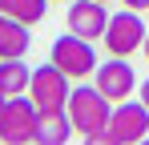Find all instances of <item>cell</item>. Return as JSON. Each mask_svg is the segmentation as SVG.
<instances>
[{
	"label": "cell",
	"instance_id": "6da1fadb",
	"mask_svg": "<svg viewBox=\"0 0 149 145\" xmlns=\"http://www.w3.org/2000/svg\"><path fill=\"white\" fill-rule=\"evenodd\" d=\"M69 121H73V129L85 137V141H97L101 133L109 129V117H113V101L101 93L97 85H77L73 93H69Z\"/></svg>",
	"mask_w": 149,
	"mask_h": 145
},
{
	"label": "cell",
	"instance_id": "7a4b0ae2",
	"mask_svg": "<svg viewBox=\"0 0 149 145\" xmlns=\"http://www.w3.org/2000/svg\"><path fill=\"white\" fill-rule=\"evenodd\" d=\"M49 61L61 72H69L73 81H85V77L97 72V48H93V40H85V36H77V32H65V36L52 40Z\"/></svg>",
	"mask_w": 149,
	"mask_h": 145
},
{
	"label": "cell",
	"instance_id": "3957f363",
	"mask_svg": "<svg viewBox=\"0 0 149 145\" xmlns=\"http://www.w3.org/2000/svg\"><path fill=\"white\" fill-rule=\"evenodd\" d=\"M149 137V109L145 101H121V105H113V117H109V129L101 133L93 145H129V141H141Z\"/></svg>",
	"mask_w": 149,
	"mask_h": 145
},
{
	"label": "cell",
	"instance_id": "277c9868",
	"mask_svg": "<svg viewBox=\"0 0 149 145\" xmlns=\"http://www.w3.org/2000/svg\"><path fill=\"white\" fill-rule=\"evenodd\" d=\"M36 125H40V109L28 93L20 97H8L4 113H0V141L8 145H24V141H36Z\"/></svg>",
	"mask_w": 149,
	"mask_h": 145
},
{
	"label": "cell",
	"instance_id": "5b68a950",
	"mask_svg": "<svg viewBox=\"0 0 149 145\" xmlns=\"http://www.w3.org/2000/svg\"><path fill=\"white\" fill-rule=\"evenodd\" d=\"M73 77L69 72H61L56 65H40V69H32V85H28V97L36 101V109L40 113H49V109H65L69 105V93H73V85H69Z\"/></svg>",
	"mask_w": 149,
	"mask_h": 145
},
{
	"label": "cell",
	"instance_id": "8992f818",
	"mask_svg": "<svg viewBox=\"0 0 149 145\" xmlns=\"http://www.w3.org/2000/svg\"><path fill=\"white\" fill-rule=\"evenodd\" d=\"M145 20L137 16V8H125V12H113L109 16V28H105V52L109 56H129L145 45Z\"/></svg>",
	"mask_w": 149,
	"mask_h": 145
},
{
	"label": "cell",
	"instance_id": "52a82bcc",
	"mask_svg": "<svg viewBox=\"0 0 149 145\" xmlns=\"http://www.w3.org/2000/svg\"><path fill=\"white\" fill-rule=\"evenodd\" d=\"M93 85H97V89L109 97L113 105H121V101H129V97H133V89H137V72H133V65H129L125 56H109L105 65H97Z\"/></svg>",
	"mask_w": 149,
	"mask_h": 145
},
{
	"label": "cell",
	"instance_id": "ba28073f",
	"mask_svg": "<svg viewBox=\"0 0 149 145\" xmlns=\"http://www.w3.org/2000/svg\"><path fill=\"white\" fill-rule=\"evenodd\" d=\"M65 20H69V32L85 36V40H101L105 28H109V12H105L101 0H73V8L65 12Z\"/></svg>",
	"mask_w": 149,
	"mask_h": 145
},
{
	"label": "cell",
	"instance_id": "9c48e42d",
	"mask_svg": "<svg viewBox=\"0 0 149 145\" xmlns=\"http://www.w3.org/2000/svg\"><path fill=\"white\" fill-rule=\"evenodd\" d=\"M32 48V32L28 24H20L16 16L0 12V61H12V56H24Z\"/></svg>",
	"mask_w": 149,
	"mask_h": 145
},
{
	"label": "cell",
	"instance_id": "30bf717a",
	"mask_svg": "<svg viewBox=\"0 0 149 145\" xmlns=\"http://www.w3.org/2000/svg\"><path fill=\"white\" fill-rule=\"evenodd\" d=\"M73 121H69V109H49L40 113V125H36V141L40 145H65L73 137Z\"/></svg>",
	"mask_w": 149,
	"mask_h": 145
},
{
	"label": "cell",
	"instance_id": "8fae6325",
	"mask_svg": "<svg viewBox=\"0 0 149 145\" xmlns=\"http://www.w3.org/2000/svg\"><path fill=\"white\" fill-rule=\"evenodd\" d=\"M28 85H32V69L24 65V56L0 61V93L20 97V93H28Z\"/></svg>",
	"mask_w": 149,
	"mask_h": 145
},
{
	"label": "cell",
	"instance_id": "7c38bea8",
	"mask_svg": "<svg viewBox=\"0 0 149 145\" xmlns=\"http://www.w3.org/2000/svg\"><path fill=\"white\" fill-rule=\"evenodd\" d=\"M0 12H8V16H16L20 24H40L45 20V12H49V0H4L0 4Z\"/></svg>",
	"mask_w": 149,
	"mask_h": 145
},
{
	"label": "cell",
	"instance_id": "4fadbf2b",
	"mask_svg": "<svg viewBox=\"0 0 149 145\" xmlns=\"http://www.w3.org/2000/svg\"><path fill=\"white\" fill-rule=\"evenodd\" d=\"M125 8H137V12H141V8H149V0H121Z\"/></svg>",
	"mask_w": 149,
	"mask_h": 145
},
{
	"label": "cell",
	"instance_id": "5bb4252c",
	"mask_svg": "<svg viewBox=\"0 0 149 145\" xmlns=\"http://www.w3.org/2000/svg\"><path fill=\"white\" fill-rule=\"evenodd\" d=\"M141 101H145V109H149V77L141 81Z\"/></svg>",
	"mask_w": 149,
	"mask_h": 145
},
{
	"label": "cell",
	"instance_id": "9a60e30c",
	"mask_svg": "<svg viewBox=\"0 0 149 145\" xmlns=\"http://www.w3.org/2000/svg\"><path fill=\"white\" fill-rule=\"evenodd\" d=\"M141 52H145V61H149V32H145V45H141Z\"/></svg>",
	"mask_w": 149,
	"mask_h": 145
},
{
	"label": "cell",
	"instance_id": "2e32d148",
	"mask_svg": "<svg viewBox=\"0 0 149 145\" xmlns=\"http://www.w3.org/2000/svg\"><path fill=\"white\" fill-rule=\"evenodd\" d=\"M4 105H8V93H0V113H4Z\"/></svg>",
	"mask_w": 149,
	"mask_h": 145
},
{
	"label": "cell",
	"instance_id": "e0dca14e",
	"mask_svg": "<svg viewBox=\"0 0 149 145\" xmlns=\"http://www.w3.org/2000/svg\"><path fill=\"white\" fill-rule=\"evenodd\" d=\"M101 4H109V0H101Z\"/></svg>",
	"mask_w": 149,
	"mask_h": 145
},
{
	"label": "cell",
	"instance_id": "ac0fdd59",
	"mask_svg": "<svg viewBox=\"0 0 149 145\" xmlns=\"http://www.w3.org/2000/svg\"><path fill=\"white\" fill-rule=\"evenodd\" d=\"M0 4H4V0H0Z\"/></svg>",
	"mask_w": 149,
	"mask_h": 145
}]
</instances>
